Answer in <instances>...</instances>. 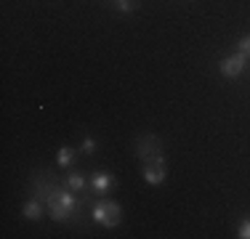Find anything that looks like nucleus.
Masks as SVG:
<instances>
[{
    "instance_id": "obj_6",
    "label": "nucleus",
    "mask_w": 250,
    "mask_h": 239,
    "mask_svg": "<svg viewBox=\"0 0 250 239\" xmlns=\"http://www.w3.org/2000/svg\"><path fill=\"white\" fill-rule=\"evenodd\" d=\"M245 64H248V56H242V53H234V56L221 59L218 69H221V75H224V77H237V75H242Z\"/></svg>"
},
{
    "instance_id": "obj_7",
    "label": "nucleus",
    "mask_w": 250,
    "mask_h": 239,
    "mask_svg": "<svg viewBox=\"0 0 250 239\" xmlns=\"http://www.w3.org/2000/svg\"><path fill=\"white\" fill-rule=\"evenodd\" d=\"M141 176H144L146 183H152V186H160V183H165V178H168V165L146 162L144 170H141Z\"/></svg>"
},
{
    "instance_id": "obj_14",
    "label": "nucleus",
    "mask_w": 250,
    "mask_h": 239,
    "mask_svg": "<svg viewBox=\"0 0 250 239\" xmlns=\"http://www.w3.org/2000/svg\"><path fill=\"white\" fill-rule=\"evenodd\" d=\"M237 237L240 239H250V218H245L240 223V231H237Z\"/></svg>"
},
{
    "instance_id": "obj_1",
    "label": "nucleus",
    "mask_w": 250,
    "mask_h": 239,
    "mask_svg": "<svg viewBox=\"0 0 250 239\" xmlns=\"http://www.w3.org/2000/svg\"><path fill=\"white\" fill-rule=\"evenodd\" d=\"M45 205H48V213H51L53 220H62V223H75L80 205H91L93 207V202H91V197H77V191H72L67 183H59V186L48 194Z\"/></svg>"
},
{
    "instance_id": "obj_2",
    "label": "nucleus",
    "mask_w": 250,
    "mask_h": 239,
    "mask_svg": "<svg viewBox=\"0 0 250 239\" xmlns=\"http://www.w3.org/2000/svg\"><path fill=\"white\" fill-rule=\"evenodd\" d=\"M91 218L101 223L104 229H115L117 223L123 220V207L112 199H101V202H93L91 207Z\"/></svg>"
},
{
    "instance_id": "obj_11",
    "label": "nucleus",
    "mask_w": 250,
    "mask_h": 239,
    "mask_svg": "<svg viewBox=\"0 0 250 239\" xmlns=\"http://www.w3.org/2000/svg\"><path fill=\"white\" fill-rule=\"evenodd\" d=\"M115 8L123 11V14H130V11L139 8V0H115Z\"/></svg>"
},
{
    "instance_id": "obj_4",
    "label": "nucleus",
    "mask_w": 250,
    "mask_h": 239,
    "mask_svg": "<svg viewBox=\"0 0 250 239\" xmlns=\"http://www.w3.org/2000/svg\"><path fill=\"white\" fill-rule=\"evenodd\" d=\"M88 186H91V194L104 197V194H109V191L115 189V176L106 173V170H96L91 178H88Z\"/></svg>"
},
{
    "instance_id": "obj_9",
    "label": "nucleus",
    "mask_w": 250,
    "mask_h": 239,
    "mask_svg": "<svg viewBox=\"0 0 250 239\" xmlns=\"http://www.w3.org/2000/svg\"><path fill=\"white\" fill-rule=\"evenodd\" d=\"M64 183H67L69 189L72 191H77V194H80V191H85V186H88V181H85V176H83V173H67V178H64Z\"/></svg>"
},
{
    "instance_id": "obj_8",
    "label": "nucleus",
    "mask_w": 250,
    "mask_h": 239,
    "mask_svg": "<svg viewBox=\"0 0 250 239\" xmlns=\"http://www.w3.org/2000/svg\"><path fill=\"white\" fill-rule=\"evenodd\" d=\"M43 205H45V202L35 197V199H29L27 205L21 207V213H24L27 220H40V218H43Z\"/></svg>"
},
{
    "instance_id": "obj_3",
    "label": "nucleus",
    "mask_w": 250,
    "mask_h": 239,
    "mask_svg": "<svg viewBox=\"0 0 250 239\" xmlns=\"http://www.w3.org/2000/svg\"><path fill=\"white\" fill-rule=\"evenodd\" d=\"M59 178H56V173L53 170H38V176L32 178V189H35V197H38V199H48V194L53 189L59 186Z\"/></svg>"
},
{
    "instance_id": "obj_5",
    "label": "nucleus",
    "mask_w": 250,
    "mask_h": 239,
    "mask_svg": "<svg viewBox=\"0 0 250 239\" xmlns=\"http://www.w3.org/2000/svg\"><path fill=\"white\" fill-rule=\"evenodd\" d=\"M160 149H163V143H160V139L152 133H144V136L136 139V154H139L141 159H149L154 154H160Z\"/></svg>"
},
{
    "instance_id": "obj_13",
    "label": "nucleus",
    "mask_w": 250,
    "mask_h": 239,
    "mask_svg": "<svg viewBox=\"0 0 250 239\" xmlns=\"http://www.w3.org/2000/svg\"><path fill=\"white\" fill-rule=\"evenodd\" d=\"M237 53H242V56L250 59V35H245V38L237 43Z\"/></svg>"
},
{
    "instance_id": "obj_10",
    "label": "nucleus",
    "mask_w": 250,
    "mask_h": 239,
    "mask_svg": "<svg viewBox=\"0 0 250 239\" xmlns=\"http://www.w3.org/2000/svg\"><path fill=\"white\" fill-rule=\"evenodd\" d=\"M56 162H59V167H72V162H75V149L72 146H59V152H56Z\"/></svg>"
},
{
    "instance_id": "obj_12",
    "label": "nucleus",
    "mask_w": 250,
    "mask_h": 239,
    "mask_svg": "<svg viewBox=\"0 0 250 239\" xmlns=\"http://www.w3.org/2000/svg\"><path fill=\"white\" fill-rule=\"evenodd\" d=\"M80 152H83V154H93V152H96V139H91V136H88V139H83Z\"/></svg>"
}]
</instances>
